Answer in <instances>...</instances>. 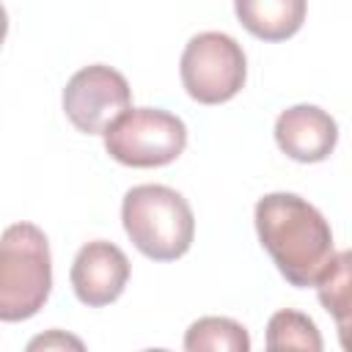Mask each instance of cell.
I'll return each mask as SVG.
<instances>
[{"label": "cell", "instance_id": "obj_1", "mask_svg": "<svg viewBox=\"0 0 352 352\" xmlns=\"http://www.w3.org/2000/svg\"><path fill=\"white\" fill-rule=\"evenodd\" d=\"M261 248L278 272L297 289L316 286L327 272L336 245L324 214L294 192H270L258 198L253 212Z\"/></svg>", "mask_w": 352, "mask_h": 352}, {"label": "cell", "instance_id": "obj_2", "mask_svg": "<svg viewBox=\"0 0 352 352\" xmlns=\"http://www.w3.org/2000/svg\"><path fill=\"white\" fill-rule=\"evenodd\" d=\"M121 223L132 245L151 261H176L195 239V217L187 198L165 184H138L126 190Z\"/></svg>", "mask_w": 352, "mask_h": 352}, {"label": "cell", "instance_id": "obj_3", "mask_svg": "<svg viewBox=\"0 0 352 352\" xmlns=\"http://www.w3.org/2000/svg\"><path fill=\"white\" fill-rule=\"evenodd\" d=\"M52 292L47 234L33 223H14L0 234V322L36 316Z\"/></svg>", "mask_w": 352, "mask_h": 352}, {"label": "cell", "instance_id": "obj_4", "mask_svg": "<svg viewBox=\"0 0 352 352\" xmlns=\"http://www.w3.org/2000/svg\"><path fill=\"white\" fill-rule=\"evenodd\" d=\"M104 151L126 168H162L182 157L187 126L160 107H126L104 132Z\"/></svg>", "mask_w": 352, "mask_h": 352}, {"label": "cell", "instance_id": "obj_5", "mask_svg": "<svg viewBox=\"0 0 352 352\" xmlns=\"http://www.w3.org/2000/svg\"><path fill=\"white\" fill-rule=\"evenodd\" d=\"M182 85L198 104H223L234 99L248 77V58L228 33L206 30L187 41L179 60Z\"/></svg>", "mask_w": 352, "mask_h": 352}, {"label": "cell", "instance_id": "obj_6", "mask_svg": "<svg viewBox=\"0 0 352 352\" xmlns=\"http://www.w3.org/2000/svg\"><path fill=\"white\" fill-rule=\"evenodd\" d=\"M60 102L77 132L102 135L126 107H132V88L113 66L94 63L69 77Z\"/></svg>", "mask_w": 352, "mask_h": 352}, {"label": "cell", "instance_id": "obj_7", "mask_svg": "<svg viewBox=\"0 0 352 352\" xmlns=\"http://www.w3.org/2000/svg\"><path fill=\"white\" fill-rule=\"evenodd\" d=\"M69 280L82 305L104 308L124 294L129 283V258L118 245L94 239L77 250Z\"/></svg>", "mask_w": 352, "mask_h": 352}, {"label": "cell", "instance_id": "obj_8", "mask_svg": "<svg viewBox=\"0 0 352 352\" xmlns=\"http://www.w3.org/2000/svg\"><path fill=\"white\" fill-rule=\"evenodd\" d=\"M275 143L294 162H322L338 143V124L316 104H294L275 118Z\"/></svg>", "mask_w": 352, "mask_h": 352}, {"label": "cell", "instance_id": "obj_9", "mask_svg": "<svg viewBox=\"0 0 352 352\" xmlns=\"http://www.w3.org/2000/svg\"><path fill=\"white\" fill-rule=\"evenodd\" d=\"M308 0H234L239 25L261 41H286L305 22Z\"/></svg>", "mask_w": 352, "mask_h": 352}, {"label": "cell", "instance_id": "obj_10", "mask_svg": "<svg viewBox=\"0 0 352 352\" xmlns=\"http://www.w3.org/2000/svg\"><path fill=\"white\" fill-rule=\"evenodd\" d=\"M187 352H248V330L228 316H201L184 333Z\"/></svg>", "mask_w": 352, "mask_h": 352}, {"label": "cell", "instance_id": "obj_11", "mask_svg": "<svg viewBox=\"0 0 352 352\" xmlns=\"http://www.w3.org/2000/svg\"><path fill=\"white\" fill-rule=\"evenodd\" d=\"M349 250H341L333 256L327 272L319 278V283L314 286L316 294H319V302L324 305V311L336 319L338 324V336H341V344L346 346V333H349V305H352V286H349Z\"/></svg>", "mask_w": 352, "mask_h": 352}, {"label": "cell", "instance_id": "obj_12", "mask_svg": "<svg viewBox=\"0 0 352 352\" xmlns=\"http://www.w3.org/2000/svg\"><path fill=\"white\" fill-rule=\"evenodd\" d=\"M267 349L322 352V336L308 314L294 308H280L267 322Z\"/></svg>", "mask_w": 352, "mask_h": 352}, {"label": "cell", "instance_id": "obj_13", "mask_svg": "<svg viewBox=\"0 0 352 352\" xmlns=\"http://www.w3.org/2000/svg\"><path fill=\"white\" fill-rule=\"evenodd\" d=\"M28 346H30V349H38V346H44V349H50V346H77V349H82V341H77V338H72V336H60L58 330H52L50 336L33 338Z\"/></svg>", "mask_w": 352, "mask_h": 352}, {"label": "cell", "instance_id": "obj_14", "mask_svg": "<svg viewBox=\"0 0 352 352\" xmlns=\"http://www.w3.org/2000/svg\"><path fill=\"white\" fill-rule=\"evenodd\" d=\"M6 36H8V14H6V6L0 3V47L6 41Z\"/></svg>", "mask_w": 352, "mask_h": 352}]
</instances>
